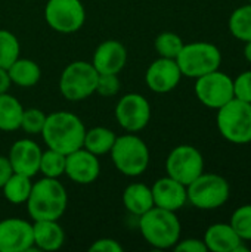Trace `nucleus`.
<instances>
[{
    "label": "nucleus",
    "mask_w": 251,
    "mask_h": 252,
    "mask_svg": "<svg viewBox=\"0 0 251 252\" xmlns=\"http://www.w3.org/2000/svg\"><path fill=\"white\" fill-rule=\"evenodd\" d=\"M86 127L72 112L56 111L46 117L41 137L49 149L68 155L83 148Z\"/></svg>",
    "instance_id": "f257e3e1"
},
{
    "label": "nucleus",
    "mask_w": 251,
    "mask_h": 252,
    "mask_svg": "<svg viewBox=\"0 0 251 252\" xmlns=\"http://www.w3.org/2000/svg\"><path fill=\"white\" fill-rule=\"evenodd\" d=\"M25 205L33 221L59 220L67 210L68 193L58 179L43 177L33 183Z\"/></svg>",
    "instance_id": "f03ea898"
},
{
    "label": "nucleus",
    "mask_w": 251,
    "mask_h": 252,
    "mask_svg": "<svg viewBox=\"0 0 251 252\" xmlns=\"http://www.w3.org/2000/svg\"><path fill=\"white\" fill-rule=\"evenodd\" d=\"M138 224L141 235L152 248L169 250L180 239L182 226L175 211L152 207L139 217Z\"/></svg>",
    "instance_id": "7ed1b4c3"
},
{
    "label": "nucleus",
    "mask_w": 251,
    "mask_h": 252,
    "mask_svg": "<svg viewBox=\"0 0 251 252\" xmlns=\"http://www.w3.org/2000/svg\"><path fill=\"white\" fill-rule=\"evenodd\" d=\"M109 155L115 168L127 177L143 174L149 165V149L135 133L117 136Z\"/></svg>",
    "instance_id": "20e7f679"
},
{
    "label": "nucleus",
    "mask_w": 251,
    "mask_h": 252,
    "mask_svg": "<svg viewBox=\"0 0 251 252\" xmlns=\"http://www.w3.org/2000/svg\"><path fill=\"white\" fill-rule=\"evenodd\" d=\"M217 128L228 142L247 145L251 142V103L232 99L217 109Z\"/></svg>",
    "instance_id": "39448f33"
},
{
    "label": "nucleus",
    "mask_w": 251,
    "mask_h": 252,
    "mask_svg": "<svg viewBox=\"0 0 251 252\" xmlns=\"http://www.w3.org/2000/svg\"><path fill=\"white\" fill-rule=\"evenodd\" d=\"M176 62L182 75L188 78H198L219 69L222 63V53L213 43L194 41L183 44L176 58Z\"/></svg>",
    "instance_id": "423d86ee"
},
{
    "label": "nucleus",
    "mask_w": 251,
    "mask_h": 252,
    "mask_svg": "<svg viewBox=\"0 0 251 252\" xmlns=\"http://www.w3.org/2000/svg\"><path fill=\"white\" fill-rule=\"evenodd\" d=\"M188 202L198 210H216L226 204L231 195L228 180L219 174L203 173L186 186Z\"/></svg>",
    "instance_id": "0eeeda50"
},
{
    "label": "nucleus",
    "mask_w": 251,
    "mask_h": 252,
    "mask_svg": "<svg viewBox=\"0 0 251 252\" xmlns=\"http://www.w3.org/2000/svg\"><path fill=\"white\" fill-rule=\"evenodd\" d=\"M98 71L92 62L74 61L68 63L59 78V92L70 102H80L96 93Z\"/></svg>",
    "instance_id": "6e6552de"
},
{
    "label": "nucleus",
    "mask_w": 251,
    "mask_h": 252,
    "mask_svg": "<svg viewBox=\"0 0 251 252\" xmlns=\"http://www.w3.org/2000/svg\"><path fill=\"white\" fill-rule=\"evenodd\" d=\"M44 19L53 31L72 34L84 25L86 9L81 0H47Z\"/></svg>",
    "instance_id": "1a4fd4ad"
},
{
    "label": "nucleus",
    "mask_w": 251,
    "mask_h": 252,
    "mask_svg": "<svg viewBox=\"0 0 251 252\" xmlns=\"http://www.w3.org/2000/svg\"><path fill=\"white\" fill-rule=\"evenodd\" d=\"M166 173L188 186L204 173V158L195 146L179 145L170 151L166 159Z\"/></svg>",
    "instance_id": "9d476101"
},
{
    "label": "nucleus",
    "mask_w": 251,
    "mask_h": 252,
    "mask_svg": "<svg viewBox=\"0 0 251 252\" xmlns=\"http://www.w3.org/2000/svg\"><path fill=\"white\" fill-rule=\"evenodd\" d=\"M195 80V94L204 106L219 109L234 99V80L228 74L216 69Z\"/></svg>",
    "instance_id": "9b49d317"
},
{
    "label": "nucleus",
    "mask_w": 251,
    "mask_h": 252,
    "mask_svg": "<svg viewBox=\"0 0 251 252\" xmlns=\"http://www.w3.org/2000/svg\"><path fill=\"white\" fill-rule=\"evenodd\" d=\"M114 115L123 130L127 133H138L149 124L151 105L145 96L127 93L117 102Z\"/></svg>",
    "instance_id": "f8f14e48"
},
{
    "label": "nucleus",
    "mask_w": 251,
    "mask_h": 252,
    "mask_svg": "<svg viewBox=\"0 0 251 252\" xmlns=\"http://www.w3.org/2000/svg\"><path fill=\"white\" fill-rule=\"evenodd\" d=\"M34 247L33 224L24 219L0 221V252H25Z\"/></svg>",
    "instance_id": "ddd939ff"
},
{
    "label": "nucleus",
    "mask_w": 251,
    "mask_h": 252,
    "mask_svg": "<svg viewBox=\"0 0 251 252\" xmlns=\"http://www.w3.org/2000/svg\"><path fill=\"white\" fill-rule=\"evenodd\" d=\"M180 68L176 59L169 58H158L155 59L145 72V83L154 93H169L178 87L182 80Z\"/></svg>",
    "instance_id": "4468645a"
},
{
    "label": "nucleus",
    "mask_w": 251,
    "mask_h": 252,
    "mask_svg": "<svg viewBox=\"0 0 251 252\" xmlns=\"http://www.w3.org/2000/svg\"><path fill=\"white\" fill-rule=\"evenodd\" d=\"M101 174V162L96 155L80 148L67 155L65 176L77 185H92Z\"/></svg>",
    "instance_id": "2eb2a0df"
},
{
    "label": "nucleus",
    "mask_w": 251,
    "mask_h": 252,
    "mask_svg": "<svg viewBox=\"0 0 251 252\" xmlns=\"http://www.w3.org/2000/svg\"><path fill=\"white\" fill-rule=\"evenodd\" d=\"M41 154V148L34 140L19 139L10 146L7 159L12 165L13 173L24 174L33 179L40 171Z\"/></svg>",
    "instance_id": "dca6fc26"
},
{
    "label": "nucleus",
    "mask_w": 251,
    "mask_h": 252,
    "mask_svg": "<svg viewBox=\"0 0 251 252\" xmlns=\"http://www.w3.org/2000/svg\"><path fill=\"white\" fill-rule=\"evenodd\" d=\"M126 63L127 50L117 40H105L93 52L92 65L98 74H120Z\"/></svg>",
    "instance_id": "f3484780"
},
{
    "label": "nucleus",
    "mask_w": 251,
    "mask_h": 252,
    "mask_svg": "<svg viewBox=\"0 0 251 252\" xmlns=\"http://www.w3.org/2000/svg\"><path fill=\"white\" fill-rule=\"evenodd\" d=\"M151 192L154 198V207H158L163 210L176 213L188 202L186 186L172 179L170 176L158 179L152 185Z\"/></svg>",
    "instance_id": "a211bd4d"
},
{
    "label": "nucleus",
    "mask_w": 251,
    "mask_h": 252,
    "mask_svg": "<svg viewBox=\"0 0 251 252\" xmlns=\"http://www.w3.org/2000/svg\"><path fill=\"white\" fill-rule=\"evenodd\" d=\"M59 220H37L33 223L34 247L40 251H58L65 242V232Z\"/></svg>",
    "instance_id": "6ab92c4d"
},
{
    "label": "nucleus",
    "mask_w": 251,
    "mask_h": 252,
    "mask_svg": "<svg viewBox=\"0 0 251 252\" xmlns=\"http://www.w3.org/2000/svg\"><path fill=\"white\" fill-rule=\"evenodd\" d=\"M203 241L207 250L213 252H234L241 242H244L229 223H216L209 226Z\"/></svg>",
    "instance_id": "aec40b11"
},
{
    "label": "nucleus",
    "mask_w": 251,
    "mask_h": 252,
    "mask_svg": "<svg viewBox=\"0 0 251 252\" xmlns=\"http://www.w3.org/2000/svg\"><path fill=\"white\" fill-rule=\"evenodd\" d=\"M123 204L130 214L141 217L154 207L151 188L143 183H130L123 192Z\"/></svg>",
    "instance_id": "412c9836"
},
{
    "label": "nucleus",
    "mask_w": 251,
    "mask_h": 252,
    "mask_svg": "<svg viewBox=\"0 0 251 252\" xmlns=\"http://www.w3.org/2000/svg\"><path fill=\"white\" fill-rule=\"evenodd\" d=\"M7 74L10 83L19 87H33L41 78V69L37 62L27 58H18L9 68Z\"/></svg>",
    "instance_id": "4be33fe9"
},
{
    "label": "nucleus",
    "mask_w": 251,
    "mask_h": 252,
    "mask_svg": "<svg viewBox=\"0 0 251 252\" xmlns=\"http://www.w3.org/2000/svg\"><path fill=\"white\" fill-rule=\"evenodd\" d=\"M24 114L22 103L12 94L0 93V130L15 131L21 128V120Z\"/></svg>",
    "instance_id": "5701e85b"
},
{
    "label": "nucleus",
    "mask_w": 251,
    "mask_h": 252,
    "mask_svg": "<svg viewBox=\"0 0 251 252\" xmlns=\"http://www.w3.org/2000/svg\"><path fill=\"white\" fill-rule=\"evenodd\" d=\"M117 136L112 130L107 127H93L90 130H86L83 148L92 152L96 157L109 154Z\"/></svg>",
    "instance_id": "b1692460"
},
{
    "label": "nucleus",
    "mask_w": 251,
    "mask_h": 252,
    "mask_svg": "<svg viewBox=\"0 0 251 252\" xmlns=\"http://www.w3.org/2000/svg\"><path fill=\"white\" fill-rule=\"evenodd\" d=\"M31 188H33L31 177L13 173L9 177V180L3 185L1 190H3L6 201H9L13 205H21V204L27 202Z\"/></svg>",
    "instance_id": "393cba45"
},
{
    "label": "nucleus",
    "mask_w": 251,
    "mask_h": 252,
    "mask_svg": "<svg viewBox=\"0 0 251 252\" xmlns=\"http://www.w3.org/2000/svg\"><path fill=\"white\" fill-rule=\"evenodd\" d=\"M228 27L235 38L244 43L251 41V3L235 9L231 13Z\"/></svg>",
    "instance_id": "a878e982"
},
{
    "label": "nucleus",
    "mask_w": 251,
    "mask_h": 252,
    "mask_svg": "<svg viewBox=\"0 0 251 252\" xmlns=\"http://www.w3.org/2000/svg\"><path fill=\"white\" fill-rule=\"evenodd\" d=\"M65 159H67V155L47 148V151L41 154L38 173H41L43 177L59 179L61 176L65 174Z\"/></svg>",
    "instance_id": "bb28decb"
},
{
    "label": "nucleus",
    "mask_w": 251,
    "mask_h": 252,
    "mask_svg": "<svg viewBox=\"0 0 251 252\" xmlns=\"http://www.w3.org/2000/svg\"><path fill=\"white\" fill-rule=\"evenodd\" d=\"M19 52L18 37L9 30H0V66L7 69L19 58Z\"/></svg>",
    "instance_id": "cd10ccee"
},
{
    "label": "nucleus",
    "mask_w": 251,
    "mask_h": 252,
    "mask_svg": "<svg viewBox=\"0 0 251 252\" xmlns=\"http://www.w3.org/2000/svg\"><path fill=\"white\" fill-rule=\"evenodd\" d=\"M183 44L185 43H183L182 37L172 31H164L161 34H158L154 41V47H155L157 53L161 58H169V59H176L179 52L182 50Z\"/></svg>",
    "instance_id": "c85d7f7f"
},
{
    "label": "nucleus",
    "mask_w": 251,
    "mask_h": 252,
    "mask_svg": "<svg viewBox=\"0 0 251 252\" xmlns=\"http://www.w3.org/2000/svg\"><path fill=\"white\" fill-rule=\"evenodd\" d=\"M229 224L243 241H251V204L237 208L231 217Z\"/></svg>",
    "instance_id": "c756f323"
},
{
    "label": "nucleus",
    "mask_w": 251,
    "mask_h": 252,
    "mask_svg": "<svg viewBox=\"0 0 251 252\" xmlns=\"http://www.w3.org/2000/svg\"><path fill=\"white\" fill-rule=\"evenodd\" d=\"M46 114L38 108H27L24 109L21 128L28 134H41V130L46 123Z\"/></svg>",
    "instance_id": "7c9ffc66"
},
{
    "label": "nucleus",
    "mask_w": 251,
    "mask_h": 252,
    "mask_svg": "<svg viewBox=\"0 0 251 252\" xmlns=\"http://www.w3.org/2000/svg\"><path fill=\"white\" fill-rule=\"evenodd\" d=\"M121 83L118 74H99L96 83V93L104 97H112L120 92Z\"/></svg>",
    "instance_id": "2f4dec72"
},
{
    "label": "nucleus",
    "mask_w": 251,
    "mask_h": 252,
    "mask_svg": "<svg viewBox=\"0 0 251 252\" xmlns=\"http://www.w3.org/2000/svg\"><path fill=\"white\" fill-rule=\"evenodd\" d=\"M234 97L251 103V71L241 72L234 80Z\"/></svg>",
    "instance_id": "473e14b6"
},
{
    "label": "nucleus",
    "mask_w": 251,
    "mask_h": 252,
    "mask_svg": "<svg viewBox=\"0 0 251 252\" xmlns=\"http://www.w3.org/2000/svg\"><path fill=\"white\" fill-rule=\"evenodd\" d=\"M123 247L120 242H117L115 239H111V238H102V239H98L95 241L89 251L90 252H123Z\"/></svg>",
    "instance_id": "72a5a7b5"
},
{
    "label": "nucleus",
    "mask_w": 251,
    "mask_h": 252,
    "mask_svg": "<svg viewBox=\"0 0 251 252\" xmlns=\"http://www.w3.org/2000/svg\"><path fill=\"white\" fill-rule=\"evenodd\" d=\"M173 250L176 252H207V247L204 244V241L201 239H195V238H189L185 241H180L173 247Z\"/></svg>",
    "instance_id": "f704fd0d"
},
{
    "label": "nucleus",
    "mask_w": 251,
    "mask_h": 252,
    "mask_svg": "<svg viewBox=\"0 0 251 252\" xmlns=\"http://www.w3.org/2000/svg\"><path fill=\"white\" fill-rule=\"evenodd\" d=\"M13 174L12 165L7 159V157H1L0 155V189L3 188V185L9 180V177Z\"/></svg>",
    "instance_id": "c9c22d12"
},
{
    "label": "nucleus",
    "mask_w": 251,
    "mask_h": 252,
    "mask_svg": "<svg viewBox=\"0 0 251 252\" xmlns=\"http://www.w3.org/2000/svg\"><path fill=\"white\" fill-rule=\"evenodd\" d=\"M10 84H12V83H10L7 69L0 66V93H6V92L9 90Z\"/></svg>",
    "instance_id": "e433bc0d"
},
{
    "label": "nucleus",
    "mask_w": 251,
    "mask_h": 252,
    "mask_svg": "<svg viewBox=\"0 0 251 252\" xmlns=\"http://www.w3.org/2000/svg\"><path fill=\"white\" fill-rule=\"evenodd\" d=\"M244 56L246 59L251 63V41H246V47H244Z\"/></svg>",
    "instance_id": "4c0bfd02"
},
{
    "label": "nucleus",
    "mask_w": 251,
    "mask_h": 252,
    "mask_svg": "<svg viewBox=\"0 0 251 252\" xmlns=\"http://www.w3.org/2000/svg\"><path fill=\"white\" fill-rule=\"evenodd\" d=\"M249 1H250V3H251V0H249Z\"/></svg>",
    "instance_id": "58836bf2"
}]
</instances>
